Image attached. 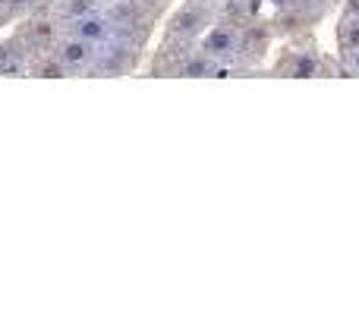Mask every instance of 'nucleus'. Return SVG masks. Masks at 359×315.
I'll return each instance as SVG.
<instances>
[{"label": "nucleus", "mask_w": 359, "mask_h": 315, "mask_svg": "<svg viewBox=\"0 0 359 315\" xmlns=\"http://www.w3.org/2000/svg\"><path fill=\"white\" fill-rule=\"evenodd\" d=\"M54 54L57 60L67 67L69 76H92L95 67V57H98V44L88 41V38H79L73 32H60L54 44Z\"/></svg>", "instance_id": "423d86ee"}, {"label": "nucleus", "mask_w": 359, "mask_h": 315, "mask_svg": "<svg viewBox=\"0 0 359 315\" xmlns=\"http://www.w3.org/2000/svg\"><path fill=\"white\" fill-rule=\"evenodd\" d=\"M104 10H107V16H111L114 38H123V41H130V44L149 48L151 35H155V25H158L149 13H142L133 0H114Z\"/></svg>", "instance_id": "20e7f679"}, {"label": "nucleus", "mask_w": 359, "mask_h": 315, "mask_svg": "<svg viewBox=\"0 0 359 315\" xmlns=\"http://www.w3.org/2000/svg\"><path fill=\"white\" fill-rule=\"evenodd\" d=\"M98 4H101V6H107V4H114V0H98Z\"/></svg>", "instance_id": "ddd939ff"}, {"label": "nucleus", "mask_w": 359, "mask_h": 315, "mask_svg": "<svg viewBox=\"0 0 359 315\" xmlns=\"http://www.w3.org/2000/svg\"><path fill=\"white\" fill-rule=\"evenodd\" d=\"M133 4H136L142 13H149V16L155 19V22H161V19L168 16L170 10H174L177 0H133Z\"/></svg>", "instance_id": "f8f14e48"}, {"label": "nucleus", "mask_w": 359, "mask_h": 315, "mask_svg": "<svg viewBox=\"0 0 359 315\" xmlns=\"http://www.w3.org/2000/svg\"><path fill=\"white\" fill-rule=\"evenodd\" d=\"M271 69L278 76H303V79H309V76H322L325 57L318 54L316 44H312L309 51H299V41H297V44H290V48L280 51L278 63H274Z\"/></svg>", "instance_id": "6e6552de"}, {"label": "nucleus", "mask_w": 359, "mask_h": 315, "mask_svg": "<svg viewBox=\"0 0 359 315\" xmlns=\"http://www.w3.org/2000/svg\"><path fill=\"white\" fill-rule=\"evenodd\" d=\"M142 57H145V48L111 35L107 41L98 44V57H95L92 76H130L142 67Z\"/></svg>", "instance_id": "39448f33"}, {"label": "nucleus", "mask_w": 359, "mask_h": 315, "mask_svg": "<svg viewBox=\"0 0 359 315\" xmlns=\"http://www.w3.org/2000/svg\"><path fill=\"white\" fill-rule=\"evenodd\" d=\"M215 16H217V0H177L174 10L164 19L161 41L158 44H164V48L198 44V38L215 22Z\"/></svg>", "instance_id": "f257e3e1"}, {"label": "nucleus", "mask_w": 359, "mask_h": 315, "mask_svg": "<svg viewBox=\"0 0 359 315\" xmlns=\"http://www.w3.org/2000/svg\"><path fill=\"white\" fill-rule=\"evenodd\" d=\"M29 63H32V54L25 51V44L13 35V29L4 32L0 35V76L22 79V76H29Z\"/></svg>", "instance_id": "1a4fd4ad"}, {"label": "nucleus", "mask_w": 359, "mask_h": 315, "mask_svg": "<svg viewBox=\"0 0 359 315\" xmlns=\"http://www.w3.org/2000/svg\"><path fill=\"white\" fill-rule=\"evenodd\" d=\"M198 48L215 63H221L224 73H240V25L236 22L215 16V22L198 38Z\"/></svg>", "instance_id": "7ed1b4c3"}, {"label": "nucleus", "mask_w": 359, "mask_h": 315, "mask_svg": "<svg viewBox=\"0 0 359 315\" xmlns=\"http://www.w3.org/2000/svg\"><path fill=\"white\" fill-rule=\"evenodd\" d=\"M337 44H341L344 69L359 76V0H347L337 22Z\"/></svg>", "instance_id": "0eeeda50"}, {"label": "nucleus", "mask_w": 359, "mask_h": 315, "mask_svg": "<svg viewBox=\"0 0 359 315\" xmlns=\"http://www.w3.org/2000/svg\"><path fill=\"white\" fill-rule=\"evenodd\" d=\"M63 32H73V35L101 44V41H107V38H111L114 29H111V16H107V10L101 6V10H92V13H86V16H79V19L63 22Z\"/></svg>", "instance_id": "9d476101"}, {"label": "nucleus", "mask_w": 359, "mask_h": 315, "mask_svg": "<svg viewBox=\"0 0 359 315\" xmlns=\"http://www.w3.org/2000/svg\"><path fill=\"white\" fill-rule=\"evenodd\" d=\"M10 29H13V35L25 44V51H29L32 57H38V54H50V51H54L57 38H60V32H63V22L54 16L48 0H41V4L32 6L22 19H16Z\"/></svg>", "instance_id": "f03ea898"}, {"label": "nucleus", "mask_w": 359, "mask_h": 315, "mask_svg": "<svg viewBox=\"0 0 359 315\" xmlns=\"http://www.w3.org/2000/svg\"><path fill=\"white\" fill-rule=\"evenodd\" d=\"M29 76H35V79H69L67 67H63V63L57 60L54 51H50V54H38V57H32V63H29Z\"/></svg>", "instance_id": "9b49d317"}]
</instances>
